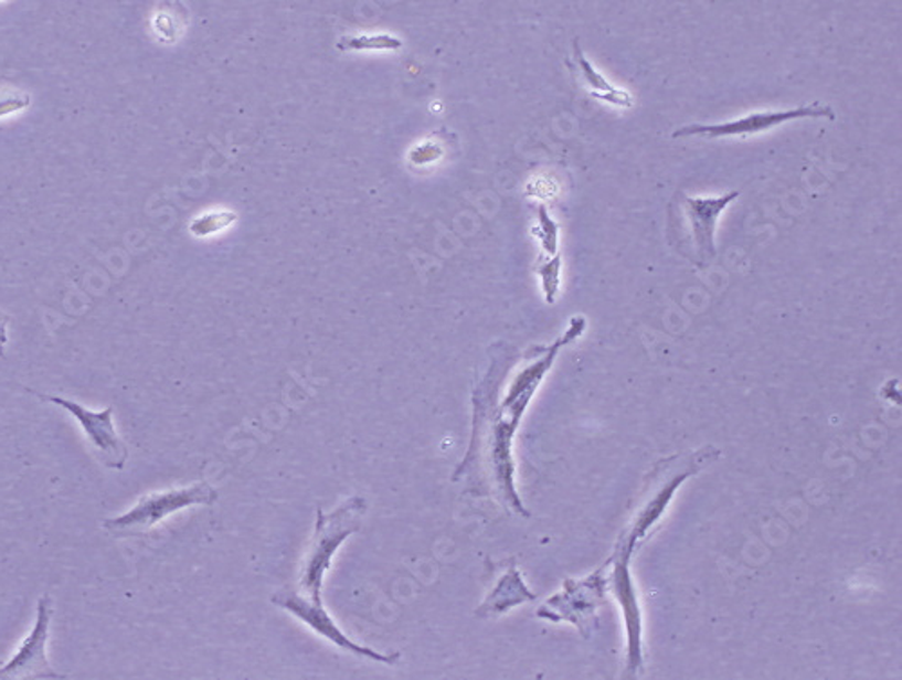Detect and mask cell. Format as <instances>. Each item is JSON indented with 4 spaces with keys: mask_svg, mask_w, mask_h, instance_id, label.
Wrapping results in <instances>:
<instances>
[{
    "mask_svg": "<svg viewBox=\"0 0 902 680\" xmlns=\"http://www.w3.org/2000/svg\"><path fill=\"white\" fill-rule=\"evenodd\" d=\"M587 329L585 316H572L569 327L554 343L534 347L528 363L509 381L506 392L503 378L494 369L480 381L474 392V432L468 454L454 474V482L468 478L477 480L475 495L497 498L514 514L529 518L528 509L518 495L514 482L513 440L528 406L542 385L549 370L562 349L582 338Z\"/></svg>",
    "mask_w": 902,
    "mask_h": 680,
    "instance_id": "6da1fadb",
    "label": "cell"
},
{
    "mask_svg": "<svg viewBox=\"0 0 902 680\" xmlns=\"http://www.w3.org/2000/svg\"><path fill=\"white\" fill-rule=\"evenodd\" d=\"M720 457L722 454L719 448L704 446L691 454L676 455V457L657 463L656 468L651 469L650 475L646 477L641 500L637 503L630 522L626 523V528L617 538L614 554L632 560L634 551L641 548L646 538L650 536L661 523L671 498L676 497L677 489L681 488L688 478L713 466Z\"/></svg>",
    "mask_w": 902,
    "mask_h": 680,
    "instance_id": "7a4b0ae2",
    "label": "cell"
},
{
    "mask_svg": "<svg viewBox=\"0 0 902 680\" xmlns=\"http://www.w3.org/2000/svg\"><path fill=\"white\" fill-rule=\"evenodd\" d=\"M367 514V500L360 495H352L338 503L331 513L323 509L316 511L315 531L307 545L306 556L301 562L298 576V592L311 599H323L321 591L326 583L327 572L331 571L335 556L341 545L352 534L361 531L363 517Z\"/></svg>",
    "mask_w": 902,
    "mask_h": 680,
    "instance_id": "3957f363",
    "label": "cell"
},
{
    "mask_svg": "<svg viewBox=\"0 0 902 680\" xmlns=\"http://www.w3.org/2000/svg\"><path fill=\"white\" fill-rule=\"evenodd\" d=\"M607 592L608 569L603 565L582 580H565L562 591L538 608L537 617L551 623H569L588 639L597 628V612L607 602Z\"/></svg>",
    "mask_w": 902,
    "mask_h": 680,
    "instance_id": "277c9868",
    "label": "cell"
},
{
    "mask_svg": "<svg viewBox=\"0 0 902 680\" xmlns=\"http://www.w3.org/2000/svg\"><path fill=\"white\" fill-rule=\"evenodd\" d=\"M217 489L206 480L184 486V488L168 489L161 493L145 495L139 498V502L130 511L121 517L110 518L104 523V528L110 533H144L170 514L179 513L183 509L204 506L212 508L217 502Z\"/></svg>",
    "mask_w": 902,
    "mask_h": 680,
    "instance_id": "5b68a950",
    "label": "cell"
},
{
    "mask_svg": "<svg viewBox=\"0 0 902 680\" xmlns=\"http://www.w3.org/2000/svg\"><path fill=\"white\" fill-rule=\"evenodd\" d=\"M273 605H277L282 610L289 612L298 621L315 631L316 636L331 642L336 648L352 654V656L367 659V661L378 662V665L395 666L401 662L400 651H378L369 646L356 642L350 639L346 631L341 630L338 623L332 619L331 612L327 610L323 599H311V597L304 596L300 592H278L273 596Z\"/></svg>",
    "mask_w": 902,
    "mask_h": 680,
    "instance_id": "8992f818",
    "label": "cell"
},
{
    "mask_svg": "<svg viewBox=\"0 0 902 680\" xmlns=\"http://www.w3.org/2000/svg\"><path fill=\"white\" fill-rule=\"evenodd\" d=\"M834 119L836 110L830 105L814 102L809 105H799L796 109L789 110H762V113H751L742 118L730 119L724 124L713 125H688L682 129H677L671 134V138H699L722 139V138H750L756 134L770 132V130L782 127V125L798 121V119Z\"/></svg>",
    "mask_w": 902,
    "mask_h": 680,
    "instance_id": "52a82bcc",
    "label": "cell"
},
{
    "mask_svg": "<svg viewBox=\"0 0 902 680\" xmlns=\"http://www.w3.org/2000/svg\"><path fill=\"white\" fill-rule=\"evenodd\" d=\"M608 569V591L616 596L626 626V677L641 676L645 671L643 651V614L637 597L636 583L632 577L630 557L614 554L605 563Z\"/></svg>",
    "mask_w": 902,
    "mask_h": 680,
    "instance_id": "ba28073f",
    "label": "cell"
},
{
    "mask_svg": "<svg viewBox=\"0 0 902 680\" xmlns=\"http://www.w3.org/2000/svg\"><path fill=\"white\" fill-rule=\"evenodd\" d=\"M51 617L53 605L51 597L45 594L39 599L33 630L19 646L15 656L0 668V679H64V676L51 668L47 659Z\"/></svg>",
    "mask_w": 902,
    "mask_h": 680,
    "instance_id": "9c48e42d",
    "label": "cell"
},
{
    "mask_svg": "<svg viewBox=\"0 0 902 680\" xmlns=\"http://www.w3.org/2000/svg\"><path fill=\"white\" fill-rule=\"evenodd\" d=\"M31 394L39 395L40 400L53 403L60 408L67 410L74 419L78 421L79 426L87 435V439L93 444V448L99 454V459L104 460L105 466L113 469H124L127 459H129V449L124 439L119 437L118 432L114 428L113 414L114 408L102 410V412H91L85 406L78 405L76 401L64 400V397H56V395H44L40 392H31Z\"/></svg>",
    "mask_w": 902,
    "mask_h": 680,
    "instance_id": "30bf717a",
    "label": "cell"
},
{
    "mask_svg": "<svg viewBox=\"0 0 902 680\" xmlns=\"http://www.w3.org/2000/svg\"><path fill=\"white\" fill-rule=\"evenodd\" d=\"M739 198L740 192L733 190V192L724 193L719 198L686 199V215H688V221L691 224V235L696 241L697 249L705 261L715 257V233L720 215Z\"/></svg>",
    "mask_w": 902,
    "mask_h": 680,
    "instance_id": "8fae6325",
    "label": "cell"
},
{
    "mask_svg": "<svg viewBox=\"0 0 902 680\" xmlns=\"http://www.w3.org/2000/svg\"><path fill=\"white\" fill-rule=\"evenodd\" d=\"M534 597L537 596L529 591L528 585L523 582L522 572L518 571L514 563H511L508 571L498 577L494 591L489 592L482 605L475 610V616L480 617V619L502 616V614L513 610L518 605L533 602Z\"/></svg>",
    "mask_w": 902,
    "mask_h": 680,
    "instance_id": "7c38bea8",
    "label": "cell"
},
{
    "mask_svg": "<svg viewBox=\"0 0 902 680\" xmlns=\"http://www.w3.org/2000/svg\"><path fill=\"white\" fill-rule=\"evenodd\" d=\"M574 62L582 76L583 84L587 87L592 98L599 99L603 104L612 105L616 109H632L636 105V99L628 91L612 85L599 71L592 65L591 60L583 53L582 45L574 40Z\"/></svg>",
    "mask_w": 902,
    "mask_h": 680,
    "instance_id": "4fadbf2b",
    "label": "cell"
},
{
    "mask_svg": "<svg viewBox=\"0 0 902 680\" xmlns=\"http://www.w3.org/2000/svg\"><path fill=\"white\" fill-rule=\"evenodd\" d=\"M403 40L389 33L378 35H350L338 40L340 51H400Z\"/></svg>",
    "mask_w": 902,
    "mask_h": 680,
    "instance_id": "5bb4252c",
    "label": "cell"
},
{
    "mask_svg": "<svg viewBox=\"0 0 902 680\" xmlns=\"http://www.w3.org/2000/svg\"><path fill=\"white\" fill-rule=\"evenodd\" d=\"M562 266L563 262L560 255H554V257L542 255V257L538 258L537 273L540 275V280H542L543 296H545L549 306H553L554 301L558 300V295H560Z\"/></svg>",
    "mask_w": 902,
    "mask_h": 680,
    "instance_id": "9a60e30c",
    "label": "cell"
},
{
    "mask_svg": "<svg viewBox=\"0 0 902 680\" xmlns=\"http://www.w3.org/2000/svg\"><path fill=\"white\" fill-rule=\"evenodd\" d=\"M538 224L534 227V235L540 241L543 255L554 257L558 255V246H560V226L558 222L551 217L548 208L540 204L537 212Z\"/></svg>",
    "mask_w": 902,
    "mask_h": 680,
    "instance_id": "2e32d148",
    "label": "cell"
},
{
    "mask_svg": "<svg viewBox=\"0 0 902 680\" xmlns=\"http://www.w3.org/2000/svg\"><path fill=\"white\" fill-rule=\"evenodd\" d=\"M235 219H237V215L232 212L206 213V215L193 219L192 224H190V233L195 237H208V235H213V233L222 232L227 226H232Z\"/></svg>",
    "mask_w": 902,
    "mask_h": 680,
    "instance_id": "e0dca14e",
    "label": "cell"
},
{
    "mask_svg": "<svg viewBox=\"0 0 902 680\" xmlns=\"http://www.w3.org/2000/svg\"><path fill=\"white\" fill-rule=\"evenodd\" d=\"M30 105V96L25 94H17V96H6L0 98V118L10 116V114L19 113Z\"/></svg>",
    "mask_w": 902,
    "mask_h": 680,
    "instance_id": "ac0fdd59",
    "label": "cell"
},
{
    "mask_svg": "<svg viewBox=\"0 0 902 680\" xmlns=\"http://www.w3.org/2000/svg\"><path fill=\"white\" fill-rule=\"evenodd\" d=\"M435 148H437L435 145L434 147H426V145H423V147H417L415 148L414 152H412V156H410V159H412L414 163L421 164L435 161V159L439 158V156H435L434 153Z\"/></svg>",
    "mask_w": 902,
    "mask_h": 680,
    "instance_id": "d6986e66",
    "label": "cell"
},
{
    "mask_svg": "<svg viewBox=\"0 0 902 680\" xmlns=\"http://www.w3.org/2000/svg\"><path fill=\"white\" fill-rule=\"evenodd\" d=\"M6 343H8V318L0 312V355H4Z\"/></svg>",
    "mask_w": 902,
    "mask_h": 680,
    "instance_id": "ffe728a7",
    "label": "cell"
}]
</instances>
